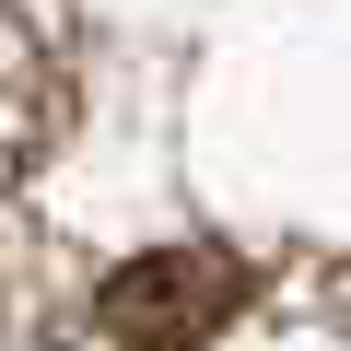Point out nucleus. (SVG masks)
<instances>
[{
    "label": "nucleus",
    "mask_w": 351,
    "mask_h": 351,
    "mask_svg": "<svg viewBox=\"0 0 351 351\" xmlns=\"http://www.w3.org/2000/svg\"><path fill=\"white\" fill-rule=\"evenodd\" d=\"M223 304H234V269H223V258H152V269H129V281L106 293V316L141 328L152 351H188Z\"/></svg>",
    "instance_id": "f257e3e1"
}]
</instances>
